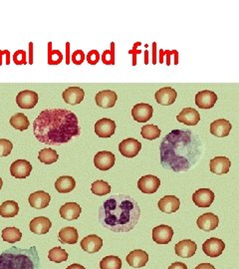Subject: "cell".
<instances>
[{"instance_id":"6da1fadb","label":"cell","mask_w":239,"mask_h":269,"mask_svg":"<svg viewBox=\"0 0 239 269\" xmlns=\"http://www.w3.org/2000/svg\"><path fill=\"white\" fill-rule=\"evenodd\" d=\"M161 164L174 173L190 170L203 154L201 139L189 130H172L160 146Z\"/></svg>"},{"instance_id":"7a4b0ae2","label":"cell","mask_w":239,"mask_h":269,"mask_svg":"<svg viewBox=\"0 0 239 269\" xmlns=\"http://www.w3.org/2000/svg\"><path fill=\"white\" fill-rule=\"evenodd\" d=\"M33 129L36 139L50 146L68 143L81 132L77 116L66 109L42 111L35 119Z\"/></svg>"},{"instance_id":"3957f363","label":"cell","mask_w":239,"mask_h":269,"mask_svg":"<svg viewBox=\"0 0 239 269\" xmlns=\"http://www.w3.org/2000/svg\"><path fill=\"white\" fill-rule=\"evenodd\" d=\"M140 217L137 201L127 194H114L99 208V222L113 232H129L135 229Z\"/></svg>"},{"instance_id":"277c9868","label":"cell","mask_w":239,"mask_h":269,"mask_svg":"<svg viewBox=\"0 0 239 269\" xmlns=\"http://www.w3.org/2000/svg\"><path fill=\"white\" fill-rule=\"evenodd\" d=\"M0 269H40L37 248L10 247L0 254Z\"/></svg>"},{"instance_id":"5b68a950","label":"cell","mask_w":239,"mask_h":269,"mask_svg":"<svg viewBox=\"0 0 239 269\" xmlns=\"http://www.w3.org/2000/svg\"><path fill=\"white\" fill-rule=\"evenodd\" d=\"M225 248V243L216 237H211L205 241L203 244V250L205 254L209 257H218L222 254Z\"/></svg>"},{"instance_id":"8992f818","label":"cell","mask_w":239,"mask_h":269,"mask_svg":"<svg viewBox=\"0 0 239 269\" xmlns=\"http://www.w3.org/2000/svg\"><path fill=\"white\" fill-rule=\"evenodd\" d=\"M161 186V181L158 177L153 175H147L141 177L137 182L138 190L144 193L152 194L158 192Z\"/></svg>"},{"instance_id":"52a82bcc","label":"cell","mask_w":239,"mask_h":269,"mask_svg":"<svg viewBox=\"0 0 239 269\" xmlns=\"http://www.w3.org/2000/svg\"><path fill=\"white\" fill-rule=\"evenodd\" d=\"M16 103L21 109H33L38 103V94L34 91L24 90L16 96Z\"/></svg>"},{"instance_id":"ba28073f","label":"cell","mask_w":239,"mask_h":269,"mask_svg":"<svg viewBox=\"0 0 239 269\" xmlns=\"http://www.w3.org/2000/svg\"><path fill=\"white\" fill-rule=\"evenodd\" d=\"M141 150V144L133 138L126 139L122 141L119 145V152L125 157L132 158L135 157Z\"/></svg>"},{"instance_id":"9c48e42d","label":"cell","mask_w":239,"mask_h":269,"mask_svg":"<svg viewBox=\"0 0 239 269\" xmlns=\"http://www.w3.org/2000/svg\"><path fill=\"white\" fill-rule=\"evenodd\" d=\"M32 165L26 159H17L10 166V174L16 179H25L30 176Z\"/></svg>"},{"instance_id":"30bf717a","label":"cell","mask_w":239,"mask_h":269,"mask_svg":"<svg viewBox=\"0 0 239 269\" xmlns=\"http://www.w3.org/2000/svg\"><path fill=\"white\" fill-rule=\"evenodd\" d=\"M116 131V123L109 118H103L95 124V133L99 138H111Z\"/></svg>"},{"instance_id":"8fae6325","label":"cell","mask_w":239,"mask_h":269,"mask_svg":"<svg viewBox=\"0 0 239 269\" xmlns=\"http://www.w3.org/2000/svg\"><path fill=\"white\" fill-rule=\"evenodd\" d=\"M216 101H217V95L212 91L204 90L196 95V104L200 109L203 110H208L213 108Z\"/></svg>"},{"instance_id":"7c38bea8","label":"cell","mask_w":239,"mask_h":269,"mask_svg":"<svg viewBox=\"0 0 239 269\" xmlns=\"http://www.w3.org/2000/svg\"><path fill=\"white\" fill-rule=\"evenodd\" d=\"M116 156L112 152L108 151H101L97 153L94 157V165L100 171L106 172L112 169L115 165Z\"/></svg>"},{"instance_id":"4fadbf2b","label":"cell","mask_w":239,"mask_h":269,"mask_svg":"<svg viewBox=\"0 0 239 269\" xmlns=\"http://www.w3.org/2000/svg\"><path fill=\"white\" fill-rule=\"evenodd\" d=\"M197 249H198L197 243L190 239L181 240L178 243H176L174 246L175 254L182 258H189L194 256L197 252Z\"/></svg>"},{"instance_id":"5bb4252c","label":"cell","mask_w":239,"mask_h":269,"mask_svg":"<svg viewBox=\"0 0 239 269\" xmlns=\"http://www.w3.org/2000/svg\"><path fill=\"white\" fill-rule=\"evenodd\" d=\"M173 236V230L166 225H161L153 230V240L161 245L170 243Z\"/></svg>"},{"instance_id":"9a60e30c","label":"cell","mask_w":239,"mask_h":269,"mask_svg":"<svg viewBox=\"0 0 239 269\" xmlns=\"http://www.w3.org/2000/svg\"><path fill=\"white\" fill-rule=\"evenodd\" d=\"M214 198V192L209 189H200L193 194V201L199 207H209Z\"/></svg>"},{"instance_id":"2e32d148","label":"cell","mask_w":239,"mask_h":269,"mask_svg":"<svg viewBox=\"0 0 239 269\" xmlns=\"http://www.w3.org/2000/svg\"><path fill=\"white\" fill-rule=\"evenodd\" d=\"M117 100H118V96H117L116 92H114L112 90L101 91L95 97V101H96L97 106H99L100 108H103V109L113 108L115 106Z\"/></svg>"},{"instance_id":"e0dca14e","label":"cell","mask_w":239,"mask_h":269,"mask_svg":"<svg viewBox=\"0 0 239 269\" xmlns=\"http://www.w3.org/2000/svg\"><path fill=\"white\" fill-rule=\"evenodd\" d=\"M231 162L226 156H215L210 159L209 169L210 172L215 175H224L227 174L230 170Z\"/></svg>"},{"instance_id":"ac0fdd59","label":"cell","mask_w":239,"mask_h":269,"mask_svg":"<svg viewBox=\"0 0 239 269\" xmlns=\"http://www.w3.org/2000/svg\"><path fill=\"white\" fill-rule=\"evenodd\" d=\"M231 123L225 119H218L211 123L210 133L217 138L227 137L231 132Z\"/></svg>"},{"instance_id":"d6986e66","label":"cell","mask_w":239,"mask_h":269,"mask_svg":"<svg viewBox=\"0 0 239 269\" xmlns=\"http://www.w3.org/2000/svg\"><path fill=\"white\" fill-rule=\"evenodd\" d=\"M82 249L88 253H96L103 246V239L96 234H90L84 237L80 243Z\"/></svg>"},{"instance_id":"ffe728a7","label":"cell","mask_w":239,"mask_h":269,"mask_svg":"<svg viewBox=\"0 0 239 269\" xmlns=\"http://www.w3.org/2000/svg\"><path fill=\"white\" fill-rule=\"evenodd\" d=\"M154 113V109L151 105L147 103H139L132 109V116L135 121L138 123H146L148 122Z\"/></svg>"},{"instance_id":"44dd1931","label":"cell","mask_w":239,"mask_h":269,"mask_svg":"<svg viewBox=\"0 0 239 269\" xmlns=\"http://www.w3.org/2000/svg\"><path fill=\"white\" fill-rule=\"evenodd\" d=\"M156 101L163 105V106H170L175 102V99L177 97L176 91L171 87H164L157 91L156 95Z\"/></svg>"},{"instance_id":"7402d4cb","label":"cell","mask_w":239,"mask_h":269,"mask_svg":"<svg viewBox=\"0 0 239 269\" xmlns=\"http://www.w3.org/2000/svg\"><path fill=\"white\" fill-rule=\"evenodd\" d=\"M62 97L69 105H78L84 100L85 92L80 87H69L63 92Z\"/></svg>"},{"instance_id":"603a6c76","label":"cell","mask_w":239,"mask_h":269,"mask_svg":"<svg viewBox=\"0 0 239 269\" xmlns=\"http://www.w3.org/2000/svg\"><path fill=\"white\" fill-rule=\"evenodd\" d=\"M158 206L165 213H173L179 209L180 200L174 195H166L160 199Z\"/></svg>"},{"instance_id":"cb8c5ba5","label":"cell","mask_w":239,"mask_h":269,"mask_svg":"<svg viewBox=\"0 0 239 269\" xmlns=\"http://www.w3.org/2000/svg\"><path fill=\"white\" fill-rule=\"evenodd\" d=\"M126 259L130 266L134 268H141L148 263L149 254L141 249H136L130 252Z\"/></svg>"},{"instance_id":"d4e9b609","label":"cell","mask_w":239,"mask_h":269,"mask_svg":"<svg viewBox=\"0 0 239 269\" xmlns=\"http://www.w3.org/2000/svg\"><path fill=\"white\" fill-rule=\"evenodd\" d=\"M197 224L200 230L205 231H213L218 227L219 219L212 212H206L198 219Z\"/></svg>"},{"instance_id":"484cf974","label":"cell","mask_w":239,"mask_h":269,"mask_svg":"<svg viewBox=\"0 0 239 269\" xmlns=\"http://www.w3.org/2000/svg\"><path fill=\"white\" fill-rule=\"evenodd\" d=\"M176 120L186 126H197L201 121V115L193 108H184L176 116Z\"/></svg>"},{"instance_id":"4316f807","label":"cell","mask_w":239,"mask_h":269,"mask_svg":"<svg viewBox=\"0 0 239 269\" xmlns=\"http://www.w3.org/2000/svg\"><path fill=\"white\" fill-rule=\"evenodd\" d=\"M51 200V197L49 193L43 191H38L30 194L28 201L29 204L36 209H42L49 205V202Z\"/></svg>"},{"instance_id":"83f0119b","label":"cell","mask_w":239,"mask_h":269,"mask_svg":"<svg viewBox=\"0 0 239 269\" xmlns=\"http://www.w3.org/2000/svg\"><path fill=\"white\" fill-rule=\"evenodd\" d=\"M81 212H82V208L76 202H67L60 207L61 218L70 222L79 219Z\"/></svg>"},{"instance_id":"f1b7e54d","label":"cell","mask_w":239,"mask_h":269,"mask_svg":"<svg viewBox=\"0 0 239 269\" xmlns=\"http://www.w3.org/2000/svg\"><path fill=\"white\" fill-rule=\"evenodd\" d=\"M30 231L35 234H46L50 231L52 227V223L49 219L45 217H38L35 218L30 222Z\"/></svg>"},{"instance_id":"f546056e","label":"cell","mask_w":239,"mask_h":269,"mask_svg":"<svg viewBox=\"0 0 239 269\" xmlns=\"http://www.w3.org/2000/svg\"><path fill=\"white\" fill-rule=\"evenodd\" d=\"M76 187L75 180L70 176L60 177L55 183V189L60 193H68L71 192Z\"/></svg>"},{"instance_id":"4dcf8cb0","label":"cell","mask_w":239,"mask_h":269,"mask_svg":"<svg viewBox=\"0 0 239 269\" xmlns=\"http://www.w3.org/2000/svg\"><path fill=\"white\" fill-rule=\"evenodd\" d=\"M19 212V205L14 200H6L0 205V217L4 219L14 218Z\"/></svg>"},{"instance_id":"1f68e13d","label":"cell","mask_w":239,"mask_h":269,"mask_svg":"<svg viewBox=\"0 0 239 269\" xmlns=\"http://www.w3.org/2000/svg\"><path fill=\"white\" fill-rule=\"evenodd\" d=\"M58 236H59V240L65 244H76L79 238L78 231L75 228H72V227L62 229L59 231Z\"/></svg>"},{"instance_id":"d6a6232c","label":"cell","mask_w":239,"mask_h":269,"mask_svg":"<svg viewBox=\"0 0 239 269\" xmlns=\"http://www.w3.org/2000/svg\"><path fill=\"white\" fill-rule=\"evenodd\" d=\"M10 125L14 129L23 132L24 130L28 129V127L30 126V122H29L28 118L24 114L17 113L10 118Z\"/></svg>"},{"instance_id":"836d02e7","label":"cell","mask_w":239,"mask_h":269,"mask_svg":"<svg viewBox=\"0 0 239 269\" xmlns=\"http://www.w3.org/2000/svg\"><path fill=\"white\" fill-rule=\"evenodd\" d=\"M162 132L160 130V128L158 126L155 125H146L141 128L140 131V135L144 139L149 140V141H153L158 139L161 136Z\"/></svg>"},{"instance_id":"e575fe53","label":"cell","mask_w":239,"mask_h":269,"mask_svg":"<svg viewBox=\"0 0 239 269\" xmlns=\"http://www.w3.org/2000/svg\"><path fill=\"white\" fill-rule=\"evenodd\" d=\"M22 238V233L16 228H6L2 231V239L9 243H15L20 241Z\"/></svg>"},{"instance_id":"d590c367","label":"cell","mask_w":239,"mask_h":269,"mask_svg":"<svg viewBox=\"0 0 239 269\" xmlns=\"http://www.w3.org/2000/svg\"><path fill=\"white\" fill-rule=\"evenodd\" d=\"M48 258L50 261L56 262V263H60V262H64L67 261L68 259V253L65 249L57 246L54 247L52 249H50L49 253H48Z\"/></svg>"},{"instance_id":"8d00e7d4","label":"cell","mask_w":239,"mask_h":269,"mask_svg":"<svg viewBox=\"0 0 239 269\" xmlns=\"http://www.w3.org/2000/svg\"><path fill=\"white\" fill-rule=\"evenodd\" d=\"M59 155L56 153L55 150L52 149H43L39 152L38 158L42 164L45 165H51L57 162Z\"/></svg>"},{"instance_id":"74e56055","label":"cell","mask_w":239,"mask_h":269,"mask_svg":"<svg viewBox=\"0 0 239 269\" xmlns=\"http://www.w3.org/2000/svg\"><path fill=\"white\" fill-rule=\"evenodd\" d=\"M101 269H121L122 268V260L120 257L115 255L106 256L100 262Z\"/></svg>"},{"instance_id":"f35d334b","label":"cell","mask_w":239,"mask_h":269,"mask_svg":"<svg viewBox=\"0 0 239 269\" xmlns=\"http://www.w3.org/2000/svg\"><path fill=\"white\" fill-rule=\"evenodd\" d=\"M111 190H112L111 186L107 182H104L102 180L94 182L92 184V187H91L92 192L96 195H99V196H104V195L110 193Z\"/></svg>"},{"instance_id":"ab89813d","label":"cell","mask_w":239,"mask_h":269,"mask_svg":"<svg viewBox=\"0 0 239 269\" xmlns=\"http://www.w3.org/2000/svg\"><path fill=\"white\" fill-rule=\"evenodd\" d=\"M63 61V54L59 50H52V42L48 43V64L58 65Z\"/></svg>"},{"instance_id":"60d3db41","label":"cell","mask_w":239,"mask_h":269,"mask_svg":"<svg viewBox=\"0 0 239 269\" xmlns=\"http://www.w3.org/2000/svg\"><path fill=\"white\" fill-rule=\"evenodd\" d=\"M102 61L106 65H115V43H111V50H106L102 54Z\"/></svg>"},{"instance_id":"b9f144b4","label":"cell","mask_w":239,"mask_h":269,"mask_svg":"<svg viewBox=\"0 0 239 269\" xmlns=\"http://www.w3.org/2000/svg\"><path fill=\"white\" fill-rule=\"evenodd\" d=\"M13 149V145L9 140L0 139V157L9 155Z\"/></svg>"},{"instance_id":"7bdbcfd3","label":"cell","mask_w":239,"mask_h":269,"mask_svg":"<svg viewBox=\"0 0 239 269\" xmlns=\"http://www.w3.org/2000/svg\"><path fill=\"white\" fill-rule=\"evenodd\" d=\"M13 61L16 65H25L26 62V52L24 50H17L13 54Z\"/></svg>"},{"instance_id":"ee69618b","label":"cell","mask_w":239,"mask_h":269,"mask_svg":"<svg viewBox=\"0 0 239 269\" xmlns=\"http://www.w3.org/2000/svg\"><path fill=\"white\" fill-rule=\"evenodd\" d=\"M85 58H86V56L82 50H76L72 54V62L76 65H81L84 62Z\"/></svg>"},{"instance_id":"f6af8a7d","label":"cell","mask_w":239,"mask_h":269,"mask_svg":"<svg viewBox=\"0 0 239 269\" xmlns=\"http://www.w3.org/2000/svg\"><path fill=\"white\" fill-rule=\"evenodd\" d=\"M87 62L90 65H96L99 60H100V54L97 50H91L88 54H87Z\"/></svg>"},{"instance_id":"bcb514c9","label":"cell","mask_w":239,"mask_h":269,"mask_svg":"<svg viewBox=\"0 0 239 269\" xmlns=\"http://www.w3.org/2000/svg\"><path fill=\"white\" fill-rule=\"evenodd\" d=\"M140 45H141L140 42L135 43L134 46H133V49L128 52L129 54H132L133 55V66H136L137 65V54H140L141 53L140 50H137V46H140Z\"/></svg>"},{"instance_id":"7dc6e473","label":"cell","mask_w":239,"mask_h":269,"mask_svg":"<svg viewBox=\"0 0 239 269\" xmlns=\"http://www.w3.org/2000/svg\"><path fill=\"white\" fill-rule=\"evenodd\" d=\"M168 269H187V266H186V264H184L183 262H178V261H176V262L172 263L171 266Z\"/></svg>"},{"instance_id":"c3c4849f","label":"cell","mask_w":239,"mask_h":269,"mask_svg":"<svg viewBox=\"0 0 239 269\" xmlns=\"http://www.w3.org/2000/svg\"><path fill=\"white\" fill-rule=\"evenodd\" d=\"M153 64H157V43H153Z\"/></svg>"},{"instance_id":"681fc988","label":"cell","mask_w":239,"mask_h":269,"mask_svg":"<svg viewBox=\"0 0 239 269\" xmlns=\"http://www.w3.org/2000/svg\"><path fill=\"white\" fill-rule=\"evenodd\" d=\"M29 64H33V43H29Z\"/></svg>"},{"instance_id":"f907efd6","label":"cell","mask_w":239,"mask_h":269,"mask_svg":"<svg viewBox=\"0 0 239 269\" xmlns=\"http://www.w3.org/2000/svg\"><path fill=\"white\" fill-rule=\"evenodd\" d=\"M196 269H215V267L210 263H201Z\"/></svg>"},{"instance_id":"816d5d0a","label":"cell","mask_w":239,"mask_h":269,"mask_svg":"<svg viewBox=\"0 0 239 269\" xmlns=\"http://www.w3.org/2000/svg\"><path fill=\"white\" fill-rule=\"evenodd\" d=\"M71 53H70V43L69 42H67L66 43V64L67 65H69L70 64V62H71V55H70Z\"/></svg>"},{"instance_id":"f5cc1de1","label":"cell","mask_w":239,"mask_h":269,"mask_svg":"<svg viewBox=\"0 0 239 269\" xmlns=\"http://www.w3.org/2000/svg\"><path fill=\"white\" fill-rule=\"evenodd\" d=\"M164 53L165 55H167V65L170 66L171 65V54H172V51L167 50V51H164Z\"/></svg>"},{"instance_id":"db71d44e","label":"cell","mask_w":239,"mask_h":269,"mask_svg":"<svg viewBox=\"0 0 239 269\" xmlns=\"http://www.w3.org/2000/svg\"><path fill=\"white\" fill-rule=\"evenodd\" d=\"M66 269H86L84 266H82V265H80V264H78V263H74V264H72V265H69L68 267Z\"/></svg>"},{"instance_id":"11a10c76","label":"cell","mask_w":239,"mask_h":269,"mask_svg":"<svg viewBox=\"0 0 239 269\" xmlns=\"http://www.w3.org/2000/svg\"><path fill=\"white\" fill-rule=\"evenodd\" d=\"M165 50L163 49H160V63H164V56H165V53H164Z\"/></svg>"},{"instance_id":"9f6ffc18","label":"cell","mask_w":239,"mask_h":269,"mask_svg":"<svg viewBox=\"0 0 239 269\" xmlns=\"http://www.w3.org/2000/svg\"><path fill=\"white\" fill-rule=\"evenodd\" d=\"M173 54H174V64L177 65L178 64V53L176 50H173Z\"/></svg>"},{"instance_id":"6f0895ef","label":"cell","mask_w":239,"mask_h":269,"mask_svg":"<svg viewBox=\"0 0 239 269\" xmlns=\"http://www.w3.org/2000/svg\"><path fill=\"white\" fill-rule=\"evenodd\" d=\"M145 64L146 65L149 64V51L148 50L145 51Z\"/></svg>"},{"instance_id":"680465c9","label":"cell","mask_w":239,"mask_h":269,"mask_svg":"<svg viewBox=\"0 0 239 269\" xmlns=\"http://www.w3.org/2000/svg\"><path fill=\"white\" fill-rule=\"evenodd\" d=\"M2 185H3V182H2V179L0 178V190L2 189Z\"/></svg>"}]
</instances>
